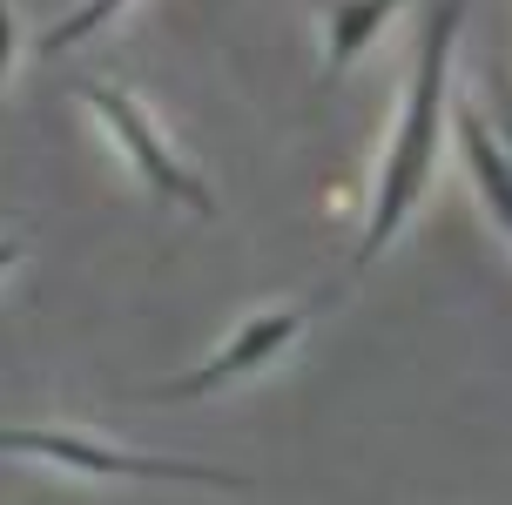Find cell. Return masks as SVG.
<instances>
[{
    "mask_svg": "<svg viewBox=\"0 0 512 505\" xmlns=\"http://www.w3.org/2000/svg\"><path fill=\"white\" fill-rule=\"evenodd\" d=\"M465 27V0H438L425 14V41H418V68H411L405 88V115H398V135H391V155H384L378 196H371V223L358 236V256H351V277H364L391 236L405 229V216L418 209L425 182L438 169V142H445V81H452V41Z\"/></svg>",
    "mask_w": 512,
    "mask_h": 505,
    "instance_id": "obj_1",
    "label": "cell"
},
{
    "mask_svg": "<svg viewBox=\"0 0 512 505\" xmlns=\"http://www.w3.org/2000/svg\"><path fill=\"white\" fill-rule=\"evenodd\" d=\"M0 458H48L61 472H88V479H162V485H216V492H243V472L223 465H189V458H149V452H122L81 431H48V425H14L0 431Z\"/></svg>",
    "mask_w": 512,
    "mask_h": 505,
    "instance_id": "obj_2",
    "label": "cell"
},
{
    "mask_svg": "<svg viewBox=\"0 0 512 505\" xmlns=\"http://www.w3.org/2000/svg\"><path fill=\"white\" fill-rule=\"evenodd\" d=\"M75 95L88 101V115H95L115 142H122V155L135 162V176L149 182L155 196H162V202H182L189 216H216V196H209L203 182L182 169V155L155 135V122L142 115V101L122 95V88H108V81H75Z\"/></svg>",
    "mask_w": 512,
    "mask_h": 505,
    "instance_id": "obj_3",
    "label": "cell"
},
{
    "mask_svg": "<svg viewBox=\"0 0 512 505\" xmlns=\"http://www.w3.org/2000/svg\"><path fill=\"white\" fill-rule=\"evenodd\" d=\"M331 303V290L324 297H304V303H283V310H263V317H250V324L236 330L223 351L209 357V364H196V371H182V378L155 384L149 398L176 404V398H203V391H223L230 378H243V371H256V364H270L277 351H290V337H304V324Z\"/></svg>",
    "mask_w": 512,
    "mask_h": 505,
    "instance_id": "obj_4",
    "label": "cell"
},
{
    "mask_svg": "<svg viewBox=\"0 0 512 505\" xmlns=\"http://www.w3.org/2000/svg\"><path fill=\"white\" fill-rule=\"evenodd\" d=\"M459 149H465V169H472V182H479V196H486V209H492V223L512 236V155H506V142L486 128V115L472 108V101H459Z\"/></svg>",
    "mask_w": 512,
    "mask_h": 505,
    "instance_id": "obj_5",
    "label": "cell"
},
{
    "mask_svg": "<svg viewBox=\"0 0 512 505\" xmlns=\"http://www.w3.org/2000/svg\"><path fill=\"white\" fill-rule=\"evenodd\" d=\"M398 7H405V0H337L331 21H324V81L344 75V68L371 48V34H378Z\"/></svg>",
    "mask_w": 512,
    "mask_h": 505,
    "instance_id": "obj_6",
    "label": "cell"
},
{
    "mask_svg": "<svg viewBox=\"0 0 512 505\" xmlns=\"http://www.w3.org/2000/svg\"><path fill=\"white\" fill-rule=\"evenodd\" d=\"M115 14H122V0H88L81 14H68V21H54L48 34H41V54H68L75 41H88V34H95V27H108Z\"/></svg>",
    "mask_w": 512,
    "mask_h": 505,
    "instance_id": "obj_7",
    "label": "cell"
},
{
    "mask_svg": "<svg viewBox=\"0 0 512 505\" xmlns=\"http://www.w3.org/2000/svg\"><path fill=\"white\" fill-rule=\"evenodd\" d=\"M7 61H14V14H7V0H0V81H7Z\"/></svg>",
    "mask_w": 512,
    "mask_h": 505,
    "instance_id": "obj_8",
    "label": "cell"
},
{
    "mask_svg": "<svg viewBox=\"0 0 512 505\" xmlns=\"http://www.w3.org/2000/svg\"><path fill=\"white\" fill-rule=\"evenodd\" d=\"M21 250H27L21 236H0V270H14V263H21Z\"/></svg>",
    "mask_w": 512,
    "mask_h": 505,
    "instance_id": "obj_9",
    "label": "cell"
}]
</instances>
